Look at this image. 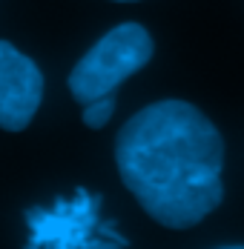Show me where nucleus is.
Returning <instances> with one entry per match:
<instances>
[{
	"instance_id": "nucleus-1",
	"label": "nucleus",
	"mask_w": 244,
	"mask_h": 249,
	"mask_svg": "<svg viewBox=\"0 0 244 249\" xmlns=\"http://www.w3.org/2000/svg\"><path fill=\"white\" fill-rule=\"evenodd\" d=\"M115 163L144 212L170 229L201 224L224 198V141L187 100H158L118 132Z\"/></svg>"
},
{
	"instance_id": "nucleus-2",
	"label": "nucleus",
	"mask_w": 244,
	"mask_h": 249,
	"mask_svg": "<svg viewBox=\"0 0 244 249\" xmlns=\"http://www.w3.org/2000/svg\"><path fill=\"white\" fill-rule=\"evenodd\" d=\"M152 49V37L141 23H121L109 29L69 72V95L81 106L112 95L126 77L149 63Z\"/></svg>"
},
{
	"instance_id": "nucleus-3",
	"label": "nucleus",
	"mask_w": 244,
	"mask_h": 249,
	"mask_svg": "<svg viewBox=\"0 0 244 249\" xmlns=\"http://www.w3.org/2000/svg\"><path fill=\"white\" fill-rule=\"evenodd\" d=\"M101 195L78 189L72 200H58L49 209H32L29 247L49 249H92V247H126V241L112 232V226L98 218Z\"/></svg>"
},
{
	"instance_id": "nucleus-4",
	"label": "nucleus",
	"mask_w": 244,
	"mask_h": 249,
	"mask_svg": "<svg viewBox=\"0 0 244 249\" xmlns=\"http://www.w3.org/2000/svg\"><path fill=\"white\" fill-rule=\"evenodd\" d=\"M43 100V75L38 63L0 40V129L23 132Z\"/></svg>"
},
{
	"instance_id": "nucleus-5",
	"label": "nucleus",
	"mask_w": 244,
	"mask_h": 249,
	"mask_svg": "<svg viewBox=\"0 0 244 249\" xmlns=\"http://www.w3.org/2000/svg\"><path fill=\"white\" fill-rule=\"evenodd\" d=\"M112 112H115V98L112 95H103V98H98V100L83 106V124L89 126V129H101V126L109 124Z\"/></svg>"
},
{
	"instance_id": "nucleus-6",
	"label": "nucleus",
	"mask_w": 244,
	"mask_h": 249,
	"mask_svg": "<svg viewBox=\"0 0 244 249\" xmlns=\"http://www.w3.org/2000/svg\"><path fill=\"white\" fill-rule=\"evenodd\" d=\"M118 3H132V0H118Z\"/></svg>"
}]
</instances>
